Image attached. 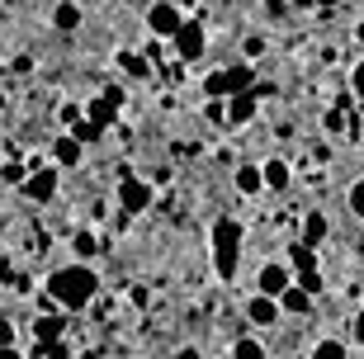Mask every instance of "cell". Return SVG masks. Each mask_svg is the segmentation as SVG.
<instances>
[{"label":"cell","mask_w":364,"mask_h":359,"mask_svg":"<svg viewBox=\"0 0 364 359\" xmlns=\"http://www.w3.org/2000/svg\"><path fill=\"white\" fill-rule=\"evenodd\" d=\"M71 137H76L81 146H90V142H100V137H105V128H100V123H90V119H81L76 128H71Z\"/></svg>","instance_id":"cell-23"},{"label":"cell","mask_w":364,"mask_h":359,"mask_svg":"<svg viewBox=\"0 0 364 359\" xmlns=\"http://www.w3.org/2000/svg\"><path fill=\"white\" fill-rule=\"evenodd\" d=\"M260 114V100L251 90H242V95H228V105H223V123L228 128H246V123Z\"/></svg>","instance_id":"cell-7"},{"label":"cell","mask_w":364,"mask_h":359,"mask_svg":"<svg viewBox=\"0 0 364 359\" xmlns=\"http://www.w3.org/2000/svg\"><path fill=\"white\" fill-rule=\"evenodd\" d=\"M119 67L128 71L133 80H147V76H151V62H147L142 53H133V48H123V53H119Z\"/></svg>","instance_id":"cell-18"},{"label":"cell","mask_w":364,"mask_h":359,"mask_svg":"<svg viewBox=\"0 0 364 359\" xmlns=\"http://www.w3.org/2000/svg\"><path fill=\"white\" fill-rule=\"evenodd\" d=\"M151 194H156V189H151L147 180H137L133 171H119V208L128 218L147 213V208H151Z\"/></svg>","instance_id":"cell-4"},{"label":"cell","mask_w":364,"mask_h":359,"mask_svg":"<svg viewBox=\"0 0 364 359\" xmlns=\"http://www.w3.org/2000/svg\"><path fill=\"white\" fill-rule=\"evenodd\" d=\"M81 156H85V146L76 142V137H71V133H57V142H53V166H57V171L81 166Z\"/></svg>","instance_id":"cell-11"},{"label":"cell","mask_w":364,"mask_h":359,"mask_svg":"<svg viewBox=\"0 0 364 359\" xmlns=\"http://www.w3.org/2000/svg\"><path fill=\"white\" fill-rule=\"evenodd\" d=\"M346 203H350V213H355V218L364 223V175H360V180L350 185V194H346Z\"/></svg>","instance_id":"cell-25"},{"label":"cell","mask_w":364,"mask_h":359,"mask_svg":"<svg viewBox=\"0 0 364 359\" xmlns=\"http://www.w3.org/2000/svg\"><path fill=\"white\" fill-rule=\"evenodd\" d=\"M260 180H265V189H289V161H279V156H270L265 166H260Z\"/></svg>","instance_id":"cell-15"},{"label":"cell","mask_w":364,"mask_h":359,"mask_svg":"<svg viewBox=\"0 0 364 359\" xmlns=\"http://www.w3.org/2000/svg\"><path fill=\"white\" fill-rule=\"evenodd\" d=\"M322 123H326V133H331V137H346V114H341V109H331Z\"/></svg>","instance_id":"cell-29"},{"label":"cell","mask_w":364,"mask_h":359,"mask_svg":"<svg viewBox=\"0 0 364 359\" xmlns=\"http://www.w3.org/2000/svg\"><path fill=\"white\" fill-rule=\"evenodd\" d=\"M350 90L364 100V57H360V67H355V76H350Z\"/></svg>","instance_id":"cell-32"},{"label":"cell","mask_w":364,"mask_h":359,"mask_svg":"<svg viewBox=\"0 0 364 359\" xmlns=\"http://www.w3.org/2000/svg\"><path fill=\"white\" fill-rule=\"evenodd\" d=\"M242 241H246V232H242V223H237V218L223 213L213 223V274L223 284L237 279V265H242Z\"/></svg>","instance_id":"cell-2"},{"label":"cell","mask_w":364,"mask_h":359,"mask_svg":"<svg viewBox=\"0 0 364 359\" xmlns=\"http://www.w3.org/2000/svg\"><path fill=\"white\" fill-rule=\"evenodd\" d=\"M265 10H270V14H284V0H265Z\"/></svg>","instance_id":"cell-34"},{"label":"cell","mask_w":364,"mask_h":359,"mask_svg":"<svg viewBox=\"0 0 364 359\" xmlns=\"http://www.w3.org/2000/svg\"><path fill=\"white\" fill-rule=\"evenodd\" d=\"M53 24L62 28V33L81 28V5H71V0H67V5H57V10H53Z\"/></svg>","instance_id":"cell-20"},{"label":"cell","mask_w":364,"mask_h":359,"mask_svg":"<svg viewBox=\"0 0 364 359\" xmlns=\"http://www.w3.org/2000/svg\"><path fill=\"white\" fill-rule=\"evenodd\" d=\"M289 5H294V10H308V5H312V0H289Z\"/></svg>","instance_id":"cell-38"},{"label":"cell","mask_w":364,"mask_h":359,"mask_svg":"<svg viewBox=\"0 0 364 359\" xmlns=\"http://www.w3.org/2000/svg\"><path fill=\"white\" fill-rule=\"evenodd\" d=\"M71 251H76V260H90V255H100L105 246H100L90 232H76V237H71Z\"/></svg>","instance_id":"cell-21"},{"label":"cell","mask_w":364,"mask_h":359,"mask_svg":"<svg viewBox=\"0 0 364 359\" xmlns=\"http://www.w3.org/2000/svg\"><path fill=\"white\" fill-rule=\"evenodd\" d=\"M0 114H5V90H0Z\"/></svg>","instance_id":"cell-40"},{"label":"cell","mask_w":364,"mask_h":359,"mask_svg":"<svg viewBox=\"0 0 364 359\" xmlns=\"http://www.w3.org/2000/svg\"><path fill=\"white\" fill-rule=\"evenodd\" d=\"M95 293H100V274H95L90 265H62L53 269V279H48V298L62 307H71V312H81V307L95 303Z\"/></svg>","instance_id":"cell-1"},{"label":"cell","mask_w":364,"mask_h":359,"mask_svg":"<svg viewBox=\"0 0 364 359\" xmlns=\"http://www.w3.org/2000/svg\"><path fill=\"white\" fill-rule=\"evenodd\" d=\"M312 359H350V350L341 345V341H317V345H312Z\"/></svg>","instance_id":"cell-24"},{"label":"cell","mask_w":364,"mask_h":359,"mask_svg":"<svg viewBox=\"0 0 364 359\" xmlns=\"http://www.w3.org/2000/svg\"><path fill=\"white\" fill-rule=\"evenodd\" d=\"M10 345H14V321L0 317V350H10Z\"/></svg>","instance_id":"cell-31"},{"label":"cell","mask_w":364,"mask_h":359,"mask_svg":"<svg viewBox=\"0 0 364 359\" xmlns=\"http://www.w3.org/2000/svg\"><path fill=\"white\" fill-rule=\"evenodd\" d=\"M176 359H203V355H199V350H189V345H185V350H176Z\"/></svg>","instance_id":"cell-33"},{"label":"cell","mask_w":364,"mask_h":359,"mask_svg":"<svg viewBox=\"0 0 364 359\" xmlns=\"http://www.w3.org/2000/svg\"><path fill=\"white\" fill-rule=\"evenodd\" d=\"M119 105H123V95H119V90H105L100 100H90V123H100V128H109V119L119 114Z\"/></svg>","instance_id":"cell-13"},{"label":"cell","mask_w":364,"mask_h":359,"mask_svg":"<svg viewBox=\"0 0 364 359\" xmlns=\"http://www.w3.org/2000/svg\"><path fill=\"white\" fill-rule=\"evenodd\" d=\"M355 341H364V312L355 317Z\"/></svg>","instance_id":"cell-35"},{"label":"cell","mask_w":364,"mask_h":359,"mask_svg":"<svg viewBox=\"0 0 364 359\" xmlns=\"http://www.w3.org/2000/svg\"><path fill=\"white\" fill-rule=\"evenodd\" d=\"M33 359H71V350L57 341V345H48V350H33Z\"/></svg>","instance_id":"cell-30"},{"label":"cell","mask_w":364,"mask_h":359,"mask_svg":"<svg viewBox=\"0 0 364 359\" xmlns=\"http://www.w3.org/2000/svg\"><path fill=\"white\" fill-rule=\"evenodd\" d=\"M57 119L67 123V128H76V123H81V105H76V100H62V109H57Z\"/></svg>","instance_id":"cell-28"},{"label":"cell","mask_w":364,"mask_h":359,"mask_svg":"<svg viewBox=\"0 0 364 359\" xmlns=\"http://www.w3.org/2000/svg\"><path fill=\"white\" fill-rule=\"evenodd\" d=\"M232 359H270V355H265V345H260L256 336H237L232 341Z\"/></svg>","instance_id":"cell-19"},{"label":"cell","mask_w":364,"mask_h":359,"mask_svg":"<svg viewBox=\"0 0 364 359\" xmlns=\"http://www.w3.org/2000/svg\"><path fill=\"white\" fill-rule=\"evenodd\" d=\"M312 5H322V10H336L341 0H312Z\"/></svg>","instance_id":"cell-36"},{"label":"cell","mask_w":364,"mask_h":359,"mask_svg":"<svg viewBox=\"0 0 364 359\" xmlns=\"http://www.w3.org/2000/svg\"><path fill=\"white\" fill-rule=\"evenodd\" d=\"M203 95H208V100H228V80H223V71H213V76L203 80Z\"/></svg>","instance_id":"cell-26"},{"label":"cell","mask_w":364,"mask_h":359,"mask_svg":"<svg viewBox=\"0 0 364 359\" xmlns=\"http://www.w3.org/2000/svg\"><path fill=\"white\" fill-rule=\"evenodd\" d=\"M24 175H28V166H19V161L0 166V180H5V185H24Z\"/></svg>","instance_id":"cell-27"},{"label":"cell","mask_w":364,"mask_h":359,"mask_svg":"<svg viewBox=\"0 0 364 359\" xmlns=\"http://www.w3.org/2000/svg\"><path fill=\"white\" fill-rule=\"evenodd\" d=\"M0 359H19V350H14V345H10V350H0Z\"/></svg>","instance_id":"cell-37"},{"label":"cell","mask_w":364,"mask_h":359,"mask_svg":"<svg viewBox=\"0 0 364 359\" xmlns=\"http://www.w3.org/2000/svg\"><path fill=\"white\" fill-rule=\"evenodd\" d=\"M289 284H294V269L279 265V260L260 265V274H256V293H260V298H279V293L289 289Z\"/></svg>","instance_id":"cell-8"},{"label":"cell","mask_w":364,"mask_h":359,"mask_svg":"<svg viewBox=\"0 0 364 359\" xmlns=\"http://www.w3.org/2000/svg\"><path fill=\"white\" fill-rule=\"evenodd\" d=\"M57 185H62V171H57V166H48L43 156H33L19 189H24V199H33V203H53L57 199Z\"/></svg>","instance_id":"cell-3"},{"label":"cell","mask_w":364,"mask_h":359,"mask_svg":"<svg viewBox=\"0 0 364 359\" xmlns=\"http://www.w3.org/2000/svg\"><path fill=\"white\" fill-rule=\"evenodd\" d=\"M180 24H185V19H180V5H176V0H156V5L147 10V28L156 33V38H176Z\"/></svg>","instance_id":"cell-6"},{"label":"cell","mask_w":364,"mask_h":359,"mask_svg":"<svg viewBox=\"0 0 364 359\" xmlns=\"http://www.w3.org/2000/svg\"><path fill=\"white\" fill-rule=\"evenodd\" d=\"M326 227H331V223H326V213H317V208H308V218H303V237H298V241L317 251V246L326 241Z\"/></svg>","instance_id":"cell-14"},{"label":"cell","mask_w":364,"mask_h":359,"mask_svg":"<svg viewBox=\"0 0 364 359\" xmlns=\"http://www.w3.org/2000/svg\"><path fill=\"white\" fill-rule=\"evenodd\" d=\"M62 336H67V317H38L33 321V341H38V350L57 345Z\"/></svg>","instance_id":"cell-12"},{"label":"cell","mask_w":364,"mask_h":359,"mask_svg":"<svg viewBox=\"0 0 364 359\" xmlns=\"http://www.w3.org/2000/svg\"><path fill=\"white\" fill-rule=\"evenodd\" d=\"M246 321H251V326H260V331H270V326H279L284 321V312H279V303H274V298H251V303H246Z\"/></svg>","instance_id":"cell-10"},{"label":"cell","mask_w":364,"mask_h":359,"mask_svg":"<svg viewBox=\"0 0 364 359\" xmlns=\"http://www.w3.org/2000/svg\"><path fill=\"white\" fill-rule=\"evenodd\" d=\"M176 5H203V0H176Z\"/></svg>","instance_id":"cell-39"},{"label":"cell","mask_w":364,"mask_h":359,"mask_svg":"<svg viewBox=\"0 0 364 359\" xmlns=\"http://www.w3.org/2000/svg\"><path fill=\"white\" fill-rule=\"evenodd\" d=\"M294 265H298V274H308V269H317V251H312V246H303V241H294Z\"/></svg>","instance_id":"cell-22"},{"label":"cell","mask_w":364,"mask_h":359,"mask_svg":"<svg viewBox=\"0 0 364 359\" xmlns=\"http://www.w3.org/2000/svg\"><path fill=\"white\" fill-rule=\"evenodd\" d=\"M279 303V312L284 317H312V307H317V298H312L308 289H298V284H289V289L274 298Z\"/></svg>","instance_id":"cell-9"},{"label":"cell","mask_w":364,"mask_h":359,"mask_svg":"<svg viewBox=\"0 0 364 359\" xmlns=\"http://www.w3.org/2000/svg\"><path fill=\"white\" fill-rule=\"evenodd\" d=\"M171 43H176V57H180V62H199V57L208 53V33H203L199 19H185V24L176 28V38H171Z\"/></svg>","instance_id":"cell-5"},{"label":"cell","mask_w":364,"mask_h":359,"mask_svg":"<svg viewBox=\"0 0 364 359\" xmlns=\"http://www.w3.org/2000/svg\"><path fill=\"white\" fill-rule=\"evenodd\" d=\"M232 185H237V194H260L265 189V180H260V166H237V175H232Z\"/></svg>","instance_id":"cell-16"},{"label":"cell","mask_w":364,"mask_h":359,"mask_svg":"<svg viewBox=\"0 0 364 359\" xmlns=\"http://www.w3.org/2000/svg\"><path fill=\"white\" fill-rule=\"evenodd\" d=\"M223 80H228V95H242V90H251V85H256V71L246 67V62H237V67L223 71Z\"/></svg>","instance_id":"cell-17"}]
</instances>
